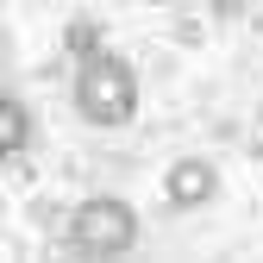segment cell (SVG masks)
Here are the masks:
<instances>
[{
	"label": "cell",
	"mask_w": 263,
	"mask_h": 263,
	"mask_svg": "<svg viewBox=\"0 0 263 263\" xmlns=\"http://www.w3.org/2000/svg\"><path fill=\"white\" fill-rule=\"evenodd\" d=\"M69 44H76L82 57H88V50H101V44H94V31H88V25H76V31H69Z\"/></svg>",
	"instance_id": "5"
},
{
	"label": "cell",
	"mask_w": 263,
	"mask_h": 263,
	"mask_svg": "<svg viewBox=\"0 0 263 263\" xmlns=\"http://www.w3.org/2000/svg\"><path fill=\"white\" fill-rule=\"evenodd\" d=\"M0 151H7V157H25L31 151V107L19 101V94L0 101Z\"/></svg>",
	"instance_id": "4"
},
{
	"label": "cell",
	"mask_w": 263,
	"mask_h": 263,
	"mask_svg": "<svg viewBox=\"0 0 263 263\" xmlns=\"http://www.w3.org/2000/svg\"><path fill=\"white\" fill-rule=\"evenodd\" d=\"M69 101H76V119H82V125H94V132H119V125L138 119V76H132L125 57H113V50L101 44V50L82 57Z\"/></svg>",
	"instance_id": "1"
},
{
	"label": "cell",
	"mask_w": 263,
	"mask_h": 263,
	"mask_svg": "<svg viewBox=\"0 0 263 263\" xmlns=\"http://www.w3.org/2000/svg\"><path fill=\"white\" fill-rule=\"evenodd\" d=\"M207 7H219V13H226V7H238V0H207Z\"/></svg>",
	"instance_id": "6"
},
{
	"label": "cell",
	"mask_w": 263,
	"mask_h": 263,
	"mask_svg": "<svg viewBox=\"0 0 263 263\" xmlns=\"http://www.w3.org/2000/svg\"><path fill=\"white\" fill-rule=\"evenodd\" d=\"M219 201V170H213V157H176L170 170H163V207L170 213H201Z\"/></svg>",
	"instance_id": "3"
},
{
	"label": "cell",
	"mask_w": 263,
	"mask_h": 263,
	"mask_svg": "<svg viewBox=\"0 0 263 263\" xmlns=\"http://www.w3.org/2000/svg\"><path fill=\"white\" fill-rule=\"evenodd\" d=\"M63 245L76 257H125L138 245V207H132L125 194H88V201L69 207Z\"/></svg>",
	"instance_id": "2"
}]
</instances>
